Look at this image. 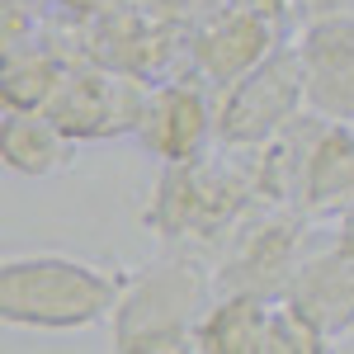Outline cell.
<instances>
[{
  "instance_id": "6da1fadb",
  "label": "cell",
  "mask_w": 354,
  "mask_h": 354,
  "mask_svg": "<svg viewBox=\"0 0 354 354\" xmlns=\"http://www.w3.org/2000/svg\"><path fill=\"white\" fill-rule=\"evenodd\" d=\"M123 279L128 270H104L66 250L0 255V326L48 330V335L100 326L109 322Z\"/></svg>"
},
{
  "instance_id": "7a4b0ae2",
  "label": "cell",
  "mask_w": 354,
  "mask_h": 354,
  "mask_svg": "<svg viewBox=\"0 0 354 354\" xmlns=\"http://www.w3.org/2000/svg\"><path fill=\"white\" fill-rule=\"evenodd\" d=\"M213 302V265L189 245H165L123 279L109 312V354H189L194 322Z\"/></svg>"
},
{
  "instance_id": "3957f363",
  "label": "cell",
  "mask_w": 354,
  "mask_h": 354,
  "mask_svg": "<svg viewBox=\"0 0 354 354\" xmlns=\"http://www.w3.org/2000/svg\"><path fill=\"white\" fill-rule=\"evenodd\" d=\"M255 170H250V151H198L194 161L165 165L161 185L151 194L142 222L161 236L165 245H189L236 232L250 213H255Z\"/></svg>"
},
{
  "instance_id": "277c9868",
  "label": "cell",
  "mask_w": 354,
  "mask_h": 354,
  "mask_svg": "<svg viewBox=\"0 0 354 354\" xmlns=\"http://www.w3.org/2000/svg\"><path fill=\"white\" fill-rule=\"evenodd\" d=\"M302 104V62L293 43L283 38L265 62H255L245 76L218 90V109H213V142L232 147V151H255L265 147L274 133H283Z\"/></svg>"
},
{
  "instance_id": "5b68a950",
  "label": "cell",
  "mask_w": 354,
  "mask_h": 354,
  "mask_svg": "<svg viewBox=\"0 0 354 354\" xmlns=\"http://www.w3.org/2000/svg\"><path fill=\"white\" fill-rule=\"evenodd\" d=\"M312 250V222L293 208H265V218H245L236 236L213 265V293L279 302L302 255Z\"/></svg>"
},
{
  "instance_id": "8992f818",
  "label": "cell",
  "mask_w": 354,
  "mask_h": 354,
  "mask_svg": "<svg viewBox=\"0 0 354 354\" xmlns=\"http://www.w3.org/2000/svg\"><path fill=\"white\" fill-rule=\"evenodd\" d=\"M142 100H147V85L123 76V71L66 66L62 85H57V95L48 100L43 113L81 147V142H109L118 133H133Z\"/></svg>"
},
{
  "instance_id": "52a82bcc",
  "label": "cell",
  "mask_w": 354,
  "mask_h": 354,
  "mask_svg": "<svg viewBox=\"0 0 354 354\" xmlns=\"http://www.w3.org/2000/svg\"><path fill=\"white\" fill-rule=\"evenodd\" d=\"M213 109H218V95L194 76L151 85L133 137L142 142V151H151L165 165L194 161L198 151L213 147Z\"/></svg>"
},
{
  "instance_id": "ba28073f",
  "label": "cell",
  "mask_w": 354,
  "mask_h": 354,
  "mask_svg": "<svg viewBox=\"0 0 354 354\" xmlns=\"http://www.w3.org/2000/svg\"><path fill=\"white\" fill-rule=\"evenodd\" d=\"M302 62V104L326 123L354 128V10L307 19L293 38Z\"/></svg>"
},
{
  "instance_id": "9c48e42d",
  "label": "cell",
  "mask_w": 354,
  "mask_h": 354,
  "mask_svg": "<svg viewBox=\"0 0 354 354\" xmlns=\"http://www.w3.org/2000/svg\"><path fill=\"white\" fill-rule=\"evenodd\" d=\"M279 43H283L279 24H265V19L241 15V10H222V15L198 24V33L189 43L194 81H203L208 90H227L255 62H265Z\"/></svg>"
},
{
  "instance_id": "30bf717a",
  "label": "cell",
  "mask_w": 354,
  "mask_h": 354,
  "mask_svg": "<svg viewBox=\"0 0 354 354\" xmlns=\"http://www.w3.org/2000/svg\"><path fill=\"white\" fill-rule=\"evenodd\" d=\"M279 302L288 312H298L307 326L330 335V340L350 335L354 330V260L340 255L335 245L307 250Z\"/></svg>"
},
{
  "instance_id": "8fae6325",
  "label": "cell",
  "mask_w": 354,
  "mask_h": 354,
  "mask_svg": "<svg viewBox=\"0 0 354 354\" xmlns=\"http://www.w3.org/2000/svg\"><path fill=\"white\" fill-rule=\"evenodd\" d=\"M350 203H354V128L322 118V128L302 156L288 208L298 218L317 222V218H340Z\"/></svg>"
},
{
  "instance_id": "7c38bea8",
  "label": "cell",
  "mask_w": 354,
  "mask_h": 354,
  "mask_svg": "<svg viewBox=\"0 0 354 354\" xmlns=\"http://www.w3.org/2000/svg\"><path fill=\"white\" fill-rule=\"evenodd\" d=\"M76 161V142L43 109L0 113V165L19 180H53Z\"/></svg>"
},
{
  "instance_id": "4fadbf2b",
  "label": "cell",
  "mask_w": 354,
  "mask_h": 354,
  "mask_svg": "<svg viewBox=\"0 0 354 354\" xmlns=\"http://www.w3.org/2000/svg\"><path fill=\"white\" fill-rule=\"evenodd\" d=\"M274 302L241 298V293H213L203 317L194 322V354H265Z\"/></svg>"
},
{
  "instance_id": "5bb4252c",
  "label": "cell",
  "mask_w": 354,
  "mask_h": 354,
  "mask_svg": "<svg viewBox=\"0 0 354 354\" xmlns=\"http://www.w3.org/2000/svg\"><path fill=\"white\" fill-rule=\"evenodd\" d=\"M62 71L53 57L33 53H5L0 57V113H33L48 109V100L62 85Z\"/></svg>"
},
{
  "instance_id": "9a60e30c",
  "label": "cell",
  "mask_w": 354,
  "mask_h": 354,
  "mask_svg": "<svg viewBox=\"0 0 354 354\" xmlns=\"http://www.w3.org/2000/svg\"><path fill=\"white\" fill-rule=\"evenodd\" d=\"M265 354H340L335 340L307 326L298 312H288L283 302L270 307V335H265Z\"/></svg>"
},
{
  "instance_id": "2e32d148",
  "label": "cell",
  "mask_w": 354,
  "mask_h": 354,
  "mask_svg": "<svg viewBox=\"0 0 354 354\" xmlns=\"http://www.w3.org/2000/svg\"><path fill=\"white\" fill-rule=\"evenodd\" d=\"M227 10H241V15H255V19H265V24H288V15H293V0H227Z\"/></svg>"
},
{
  "instance_id": "e0dca14e",
  "label": "cell",
  "mask_w": 354,
  "mask_h": 354,
  "mask_svg": "<svg viewBox=\"0 0 354 354\" xmlns=\"http://www.w3.org/2000/svg\"><path fill=\"white\" fill-rule=\"evenodd\" d=\"M354 0H293V15H298L302 24L307 19H326V15H350Z\"/></svg>"
},
{
  "instance_id": "ac0fdd59",
  "label": "cell",
  "mask_w": 354,
  "mask_h": 354,
  "mask_svg": "<svg viewBox=\"0 0 354 354\" xmlns=\"http://www.w3.org/2000/svg\"><path fill=\"white\" fill-rule=\"evenodd\" d=\"M330 245H335L340 255H350V260H354V203L335 218V236H330Z\"/></svg>"
},
{
  "instance_id": "d6986e66",
  "label": "cell",
  "mask_w": 354,
  "mask_h": 354,
  "mask_svg": "<svg viewBox=\"0 0 354 354\" xmlns=\"http://www.w3.org/2000/svg\"><path fill=\"white\" fill-rule=\"evenodd\" d=\"M189 354H194V350H189Z\"/></svg>"
}]
</instances>
